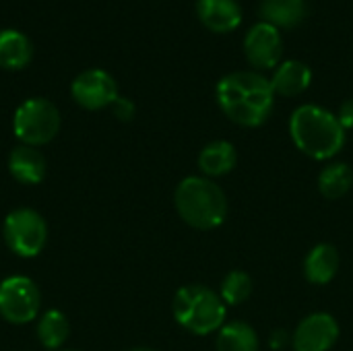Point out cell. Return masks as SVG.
I'll list each match as a JSON object with an SVG mask.
<instances>
[{
  "label": "cell",
  "instance_id": "obj_11",
  "mask_svg": "<svg viewBox=\"0 0 353 351\" xmlns=\"http://www.w3.org/2000/svg\"><path fill=\"white\" fill-rule=\"evenodd\" d=\"M196 14L213 33H230L242 23L238 0H196Z\"/></svg>",
  "mask_w": 353,
  "mask_h": 351
},
{
  "label": "cell",
  "instance_id": "obj_1",
  "mask_svg": "<svg viewBox=\"0 0 353 351\" xmlns=\"http://www.w3.org/2000/svg\"><path fill=\"white\" fill-rule=\"evenodd\" d=\"M217 103L232 122L256 128L271 116L275 91L271 79L265 74L256 70H238L225 74L217 83Z\"/></svg>",
  "mask_w": 353,
  "mask_h": 351
},
{
  "label": "cell",
  "instance_id": "obj_6",
  "mask_svg": "<svg viewBox=\"0 0 353 351\" xmlns=\"http://www.w3.org/2000/svg\"><path fill=\"white\" fill-rule=\"evenodd\" d=\"M2 238L10 252L21 259H33L48 244V223L35 209L21 207L6 215Z\"/></svg>",
  "mask_w": 353,
  "mask_h": 351
},
{
  "label": "cell",
  "instance_id": "obj_23",
  "mask_svg": "<svg viewBox=\"0 0 353 351\" xmlns=\"http://www.w3.org/2000/svg\"><path fill=\"white\" fill-rule=\"evenodd\" d=\"M337 120L341 122V126H343L345 130H347V128H353V97L341 103L339 114H337Z\"/></svg>",
  "mask_w": 353,
  "mask_h": 351
},
{
  "label": "cell",
  "instance_id": "obj_18",
  "mask_svg": "<svg viewBox=\"0 0 353 351\" xmlns=\"http://www.w3.org/2000/svg\"><path fill=\"white\" fill-rule=\"evenodd\" d=\"M68 333H70V325H68V319L64 317V312L52 308L41 314V319L37 323V339L46 350H60L64 345V341L68 339Z\"/></svg>",
  "mask_w": 353,
  "mask_h": 351
},
{
  "label": "cell",
  "instance_id": "obj_15",
  "mask_svg": "<svg viewBox=\"0 0 353 351\" xmlns=\"http://www.w3.org/2000/svg\"><path fill=\"white\" fill-rule=\"evenodd\" d=\"M33 58L31 39L17 29H0V68L21 70Z\"/></svg>",
  "mask_w": 353,
  "mask_h": 351
},
{
  "label": "cell",
  "instance_id": "obj_9",
  "mask_svg": "<svg viewBox=\"0 0 353 351\" xmlns=\"http://www.w3.org/2000/svg\"><path fill=\"white\" fill-rule=\"evenodd\" d=\"M244 54L250 66H254L256 70L277 68L283 54V41L279 29L265 21L250 27L244 37Z\"/></svg>",
  "mask_w": 353,
  "mask_h": 351
},
{
  "label": "cell",
  "instance_id": "obj_10",
  "mask_svg": "<svg viewBox=\"0 0 353 351\" xmlns=\"http://www.w3.org/2000/svg\"><path fill=\"white\" fill-rule=\"evenodd\" d=\"M339 339V325L329 312L308 314L292 335L296 351H329Z\"/></svg>",
  "mask_w": 353,
  "mask_h": 351
},
{
  "label": "cell",
  "instance_id": "obj_20",
  "mask_svg": "<svg viewBox=\"0 0 353 351\" xmlns=\"http://www.w3.org/2000/svg\"><path fill=\"white\" fill-rule=\"evenodd\" d=\"M353 186V172L347 163H331L319 176V190L327 201L343 199Z\"/></svg>",
  "mask_w": 353,
  "mask_h": 351
},
{
  "label": "cell",
  "instance_id": "obj_24",
  "mask_svg": "<svg viewBox=\"0 0 353 351\" xmlns=\"http://www.w3.org/2000/svg\"><path fill=\"white\" fill-rule=\"evenodd\" d=\"M288 341H290V337L285 335V331H275V333L271 335V348H273V350H283V348L288 345Z\"/></svg>",
  "mask_w": 353,
  "mask_h": 351
},
{
  "label": "cell",
  "instance_id": "obj_12",
  "mask_svg": "<svg viewBox=\"0 0 353 351\" xmlns=\"http://www.w3.org/2000/svg\"><path fill=\"white\" fill-rule=\"evenodd\" d=\"M8 172L21 184H39L46 178L48 163L43 153L37 147L19 145L8 155Z\"/></svg>",
  "mask_w": 353,
  "mask_h": 351
},
{
  "label": "cell",
  "instance_id": "obj_21",
  "mask_svg": "<svg viewBox=\"0 0 353 351\" xmlns=\"http://www.w3.org/2000/svg\"><path fill=\"white\" fill-rule=\"evenodd\" d=\"M252 277L244 271H230L221 283V300L225 304H244L252 294Z\"/></svg>",
  "mask_w": 353,
  "mask_h": 351
},
{
  "label": "cell",
  "instance_id": "obj_22",
  "mask_svg": "<svg viewBox=\"0 0 353 351\" xmlns=\"http://www.w3.org/2000/svg\"><path fill=\"white\" fill-rule=\"evenodd\" d=\"M112 112H114V116H116L118 120L128 122V120H132V116H134V103H132L130 99L118 97V99L112 103Z\"/></svg>",
  "mask_w": 353,
  "mask_h": 351
},
{
  "label": "cell",
  "instance_id": "obj_8",
  "mask_svg": "<svg viewBox=\"0 0 353 351\" xmlns=\"http://www.w3.org/2000/svg\"><path fill=\"white\" fill-rule=\"evenodd\" d=\"M70 95L81 108L89 112L112 108V103L120 97L116 79L101 68H89L77 74L70 85Z\"/></svg>",
  "mask_w": 353,
  "mask_h": 351
},
{
  "label": "cell",
  "instance_id": "obj_2",
  "mask_svg": "<svg viewBox=\"0 0 353 351\" xmlns=\"http://www.w3.org/2000/svg\"><path fill=\"white\" fill-rule=\"evenodd\" d=\"M290 134L296 147L319 161L335 157L345 145V128L337 116L321 106H300L290 118Z\"/></svg>",
  "mask_w": 353,
  "mask_h": 351
},
{
  "label": "cell",
  "instance_id": "obj_19",
  "mask_svg": "<svg viewBox=\"0 0 353 351\" xmlns=\"http://www.w3.org/2000/svg\"><path fill=\"white\" fill-rule=\"evenodd\" d=\"M217 351H259L256 331L248 323H230L217 333Z\"/></svg>",
  "mask_w": 353,
  "mask_h": 351
},
{
  "label": "cell",
  "instance_id": "obj_14",
  "mask_svg": "<svg viewBox=\"0 0 353 351\" xmlns=\"http://www.w3.org/2000/svg\"><path fill=\"white\" fill-rule=\"evenodd\" d=\"M339 271V252L331 244H316L304 259V277L314 285H327Z\"/></svg>",
  "mask_w": 353,
  "mask_h": 351
},
{
  "label": "cell",
  "instance_id": "obj_25",
  "mask_svg": "<svg viewBox=\"0 0 353 351\" xmlns=\"http://www.w3.org/2000/svg\"><path fill=\"white\" fill-rule=\"evenodd\" d=\"M128 351H155V350H149V348H134V350H128Z\"/></svg>",
  "mask_w": 353,
  "mask_h": 351
},
{
  "label": "cell",
  "instance_id": "obj_26",
  "mask_svg": "<svg viewBox=\"0 0 353 351\" xmlns=\"http://www.w3.org/2000/svg\"><path fill=\"white\" fill-rule=\"evenodd\" d=\"M58 351H77V350H58Z\"/></svg>",
  "mask_w": 353,
  "mask_h": 351
},
{
  "label": "cell",
  "instance_id": "obj_5",
  "mask_svg": "<svg viewBox=\"0 0 353 351\" xmlns=\"http://www.w3.org/2000/svg\"><path fill=\"white\" fill-rule=\"evenodd\" d=\"M60 112L58 108L46 97H31L25 99L12 118L14 137L29 147H41L56 139L60 130Z\"/></svg>",
  "mask_w": 353,
  "mask_h": 351
},
{
  "label": "cell",
  "instance_id": "obj_16",
  "mask_svg": "<svg viewBox=\"0 0 353 351\" xmlns=\"http://www.w3.org/2000/svg\"><path fill=\"white\" fill-rule=\"evenodd\" d=\"M236 159H238V153L232 143L213 141L205 145L203 151L199 153V168L205 176L217 178V176L230 174L236 166Z\"/></svg>",
  "mask_w": 353,
  "mask_h": 351
},
{
  "label": "cell",
  "instance_id": "obj_4",
  "mask_svg": "<svg viewBox=\"0 0 353 351\" xmlns=\"http://www.w3.org/2000/svg\"><path fill=\"white\" fill-rule=\"evenodd\" d=\"M174 319L194 335H209L221 329L225 321V302L213 290L192 283L176 292L172 302Z\"/></svg>",
  "mask_w": 353,
  "mask_h": 351
},
{
  "label": "cell",
  "instance_id": "obj_13",
  "mask_svg": "<svg viewBox=\"0 0 353 351\" xmlns=\"http://www.w3.org/2000/svg\"><path fill=\"white\" fill-rule=\"evenodd\" d=\"M310 81H312V72L304 62L285 60L275 68V72L271 77V87H273L275 95L296 97L310 87Z\"/></svg>",
  "mask_w": 353,
  "mask_h": 351
},
{
  "label": "cell",
  "instance_id": "obj_7",
  "mask_svg": "<svg viewBox=\"0 0 353 351\" xmlns=\"http://www.w3.org/2000/svg\"><path fill=\"white\" fill-rule=\"evenodd\" d=\"M41 308L37 285L25 275L6 277L0 283V317L10 325L31 323Z\"/></svg>",
  "mask_w": 353,
  "mask_h": 351
},
{
  "label": "cell",
  "instance_id": "obj_3",
  "mask_svg": "<svg viewBox=\"0 0 353 351\" xmlns=\"http://www.w3.org/2000/svg\"><path fill=\"white\" fill-rule=\"evenodd\" d=\"M174 205L184 223L194 230H215L228 217V199L219 184L205 176L184 178L174 192Z\"/></svg>",
  "mask_w": 353,
  "mask_h": 351
},
{
  "label": "cell",
  "instance_id": "obj_17",
  "mask_svg": "<svg viewBox=\"0 0 353 351\" xmlns=\"http://www.w3.org/2000/svg\"><path fill=\"white\" fill-rule=\"evenodd\" d=\"M261 17L273 27L292 29L306 17V0H263Z\"/></svg>",
  "mask_w": 353,
  "mask_h": 351
}]
</instances>
